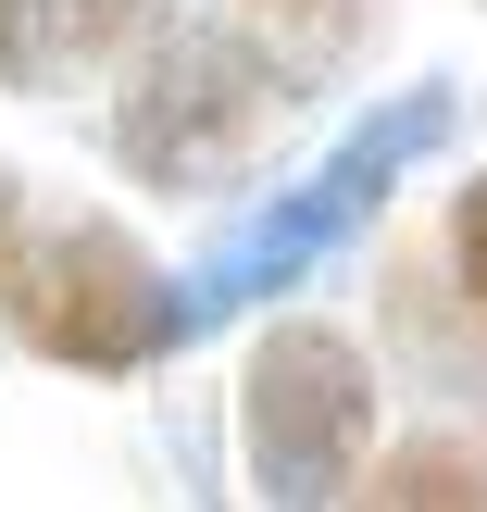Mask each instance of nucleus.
Instances as JSON below:
<instances>
[{"instance_id": "1", "label": "nucleus", "mask_w": 487, "mask_h": 512, "mask_svg": "<svg viewBox=\"0 0 487 512\" xmlns=\"http://www.w3.org/2000/svg\"><path fill=\"white\" fill-rule=\"evenodd\" d=\"M438 138H450V88H400L388 113H363L313 175H300V188H275L263 213H250L238 238L188 275V338H200V325H225V313H250L263 288H300V275H313V263H325V250H338V238H350V225H363Z\"/></svg>"}, {"instance_id": "2", "label": "nucleus", "mask_w": 487, "mask_h": 512, "mask_svg": "<svg viewBox=\"0 0 487 512\" xmlns=\"http://www.w3.org/2000/svg\"><path fill=\"white\" fill-rule=\"evenodd\" d=\"M0 313H13V338L38 363H75V375H138L163 350H188V288L125 225H50V238H25Z\"/></svg>"}, {"instance_id": "3", "label": "nucleus", "mask_w": 487, "mask_h": 512, "mask_svg": "<svg viewBox=\"0 0 487 512\" xmlns=\"http://www.w3.org/2000/svg\"><path fill=\"white\" fill-rule=\"evenodd\" d=\"M275 100H288V75H275L263 38L175 13L163 38L138 50L125 100H113V150H125V175H150V188H213V175L275 125Z\"/></svg>"}, {"instance_id": "4", "label": "nucleus", "mask_w": 487, "mask_h": 512, "mask_svg": "<svg viewBox=\"0 0 487 512\" xmlns=\"http://www.w3.org/2000/svg\"><path fill=\"white\" fill-rule=\"evenodd\" d=\"M238 450H250V488L288 500V512L300 500H350V475L375 450V363H363V338H338L313 313L263 325V350L238 375Z\"/></svg>"}, {"instance_id": "5", "label": "nucleus", "mask_w": 487, "mask_h": 512, "mask_svg": "<svg viewBox=\"0 0 487 512\" xmlns=\"http://www.w3.org/2000/svg\"><path fill=\"white\" fill-rule=\"evenodd\" d=\"M350 500H400V512H475V500H487V463H475L463 438H413V450H388V463H375Z\"/></svg>"}, {"instance_id": "6", "label": "nucleus", "mask_w": 487, "mask_h": 512, "mask_svg": "<svg viewBox=\"0 0 487 512\" xmlns=\"http://www.w3.org/2000/svg\"><path fill=\"white\" fill-rule=\"evenodd\" d=\"M175 13H188V0H63V13H50V50H75V63H113V50H150Z\"/></svg>"}, {"instance_id": "7", "label": "nucleus", "mask_w": 487, "mask_h": 512, "mask_svg": "<svg viewBox=\"0 0 487 512\" xmlns=\"http://www.w3.org/2000/svg\"><path fill=\"white\" fill-rule=\"evenodd\" d=\"M250 25L288 38V50H350V38L375 25V0H250Z\"/></svg>"}, {"instance_id": "8", "label": "nucleus", "mask_w": 487, "mask_h": 512, "mask_svg": "<svg viewBox=\"0 0 487 512\" xmlns=\"http://www.w3.org/2000/svg\"><path fill=\"white\" fill-rule=\"evenodd\" d=\"M450 275H463V300H475V325H487V175L450 188Z\"/></svg>"}, {"instance_id": "9", "label": "nucleus", "mask_w": 487, "mask_h": 512, "mask_svg": "<svg viewBox=\"0 0 487 512\" xmlns=\"http://www.w3.org/2000/svg\"><path fill=\"white\" fill-rule=\"evenodd\" d=\"M50 75V0H0V88Z\"/></svg>"}, {"instance_id": "10", "label": "nucleus", "mask_w": 487, "mask_h": 512, "mask_svg": "<svg viewBox=\"0 0 487 512\" xmlns=\"http://www.w3.org/2000/svg\"><path fill=\"white\" fill-rule=\"evenodd\" d=\"M13 250H25V188L0 175V288H13Z\"/></svg>"}]
</instances>
